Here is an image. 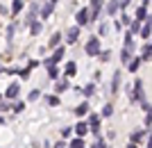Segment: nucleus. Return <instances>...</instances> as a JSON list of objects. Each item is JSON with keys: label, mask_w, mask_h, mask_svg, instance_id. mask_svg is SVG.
Here are the masks:
<instances>
[{"label": "nucleus", "mask_w": 152, "mask_h": 148, "mask_svg": "<svg viewBox=\"0 0 152 148\" xmlns=\"http://www.w3.org/2000/svg\"><path fill=\"white\" fill-rule=\"evenodd\" d=\"M104 5V0H91V7H89V21H95L100 16V9Z\"/></svg>", "instance_id": "7ed1b4c3"}, {"label": "nucleus", "mask_w": 152, "mask_h": 148, "mask_svg": "<svg viewBox=\"0 0 152 148\" xmlns=\"http://www.w3.org/2000/svg\"><path fill=\"white\" fill-rule=\"evenodd\" d=\"M86 125H91V132H93V135H100V116L98 114H89V123H86Z\"/></svg>", "instance_id": "39448f33"}, {"label": "nucleus", "mask_w": 152, "mask_h": 148, "mask_svg": "<svg viewBox=\"0 0 152 148\" xmlns=\"http://www.w3.org/2000/svg\"><path fill=\"white\" fill-rule=\"evenodd\" d=\"M132 52H134V46H123V52H121V62L127 64L132 59Z\"/></svg>", "instance_id": "1a4fd4ad"}, {"label": "nucleus", "mask_w": 152, "mask_h": 148, "mask_svg": "<svg viewBox=\"0 0 152 148\" xmlns=\"http://www.w3.org/2000/svg\"><path fill=\"white\" fill-rule=\"evenodd\" d=\"M27 98H30L32 103H34V100H39V98H41V91H39V89H32V91H30V96H27Z\"/></svg>", "instance_id": "c756f323"}, {"label": "nucleus", "mask_w": 152, "mask_h": 148, "mask_svg": "<svg viewBox=\"0 0 152 148\" xmlns=\"http://www.w3.org/2000/svg\"><path fill=\"white\" fill-rule=\"evenodd\" d=\"M109 55H111L109 50H100V52H98V57H100V62H109Z\"/></svg>", "instance_id": "7c9ffc66"}, {"label": "nucleus", "mask_w": 152, "mask_h": 148, "mask_svg": "<svg viewBox=\"0 0 152 148\" xmlns=\"http://www.w3.org/2000/svg\"><path fill=\"white\" fill-rule=\"evenodd\" d=\"M20 9H23V0H14V2H12V12L18 14Z\"/></svg>", "instance_id": "bb28decb"}, {"label": "nucleus", "mask_w": 152, "mask_h": 148, "mask_svg": "<svg viewBox=\"0 0 152 148\" xmlns=\"http://www.w3.org/2000/svg\"><path fill=\"white\" fill-rule=\"evenodd\" d=\"M145 18H150V16H148V7H143V5H141L139 9H136V21H141V23H143Z\"/></svg>", "instance_id": "dca6fc26"}, {"label": "nucleus", "mask_w": 152, "mask_h": 148, "mask_svg": "<svg viewBox=\"0 0 152 148\" xmlns=\"http://www.w3.org/2000/svg\"><path fill=\"white\" fill-rule=\"evenodd\" d=\"M121 71H116L114 73V77H111V94H118L121 91Z\"/></svg>", "instance_id": "6e6552de"}, {"label": "nucleus", "mask_w": 152, "mask_h": 148, "mask_svg": "<svg viewBox=\"0 0 152 148\" xmlns=\"http://www.w3.org/2000/svg\"><path fill=\"white\" fill-rule=\"evenodd\" d=\"M64 59V48H55V52H52V57H48L45 59V66H50V64H57V62H61Z\"/></svg>", "instance_id": "423d86ee"}, {"label": "nucleus", "mask_w": 152, "mask_h": 148, "mask_svg": "<svg viewBox=\"0 0 152 148\" xmlns=\"http://www.w3.org/2000/svg\"><path fill=\"white\" fill-rule=\"evenodd\" d=\"M116 12H118V2H116V0H109V2H107V14L114 16Z\"/></svg>", "instance_id": "6ab92c4d"}, {"label": "nucleus", "mask_w": 152, "mask_h": 148, "mask_svg": "<svg viewBox=\"0 0 152 148\" xmlns=\"http://www.w3.org/2000/svg\"><path fill=\"white\" fill-rule=\"evenodd\" d=\"M86 132H89V125H86L84 121H80V123L75 125V135H77V137H84Z\"/></svg>", "instance_id": "2eb2a0df"}, {"label": "nucleus", "mask_w": 152, "mask_h": 148, "mask_svg": "<svg viewBox=\"0 0 152 148\" xmlns=\"http://www.w3.org/2000/svg\"><path fill=\"white\" fill-rule=\"evenodd\" d=\"M14 32H16V25H9V27H7V39H9V41H12Z\"/></svg>", "instance_id": "72a5a7b5"}, {"label": "nucleus", "mask_w": 152, "mask_h": 148, "mask_svg": "<svg viewBox=\"0 0 152 148\" xmlns=\"http://www.w3.org/2000/svg\"><path fill=\"white\" fill-rule=\"evenodd\" d=\"M98 52H100V37H91L89 43H86V55L89 57H98Z\"/></svg>", "instance_id": "f257e3e1"}, {"label": "nucleus", "mask_w": 152, "mask_h": 148, "mask_svg": "<svg viewBox=\"0 0 152 148\" xmlns=\"http://www.w3.org/2000/svg\"><path fill=\"white\" fill-rule=\"evenodd\" d=\"M52 9H55V2H50V0H48V5H43V9H39L41 18H48V16L52 14Z\"/></svg>", "instance_id": "ddd939ff"}, {"label": "nucleus", "mask_w": 152, "mask_h": 148, "mask_svg": "<svg viewBox=\"0 0 152 148\" xmlns=\"http://www.w3.org/2000/svg\"><path fill=\"white\" fill-rule=\"evenodd\" d=\"M150 123H152V116H150V112H145V130L150 128Z\"/></svg>", "instance_id": "58836bf2"}, {"label": "nucleus", "mask_w": 152, "mask_h": 148, "mask_svg": "<svg viewBox=\"0 0 152 148\" xmlns=\"http://www.w3.org/2000/svg\"><path fill=\"white\" fill-rule=\"evenodd\" d=\"M77 37H80V25H75V27H70V30H68V34H66V41H68V43H75Z\"/></svg>", "instance_id": "9b49d317"}, {"label": "nucleus", "mask_w": 152, "mask_h": 148, "mask_svg": "<svg viewBox=\"0 0 152 148\" xmlns=\"http://www.w3.org/2000/svg\"><path fill=\"white\" fill-rule=\"evenodd\" d=\"M86 23H89V9L84 7V9H80V12H77V25L82 27V25H86Z\"/></svg>", "instance_id": "9d476101"}, {"label": "nucleus", "mask_w": 152, "mask_h": 148, "mask_svg": "<svg viewBox=\"0 0 152 148\" xmlns=\"http://www.w3.org/2000/svg\"><path fill=\"white\" fill-rule=\"evenodd\" d=\"M129 27H132V32H139V27H141V21H129Z\"/></svg>", "instance_id": "2f4dec72"}, {"label": "nucleus", "mask_w": 152, "mask_h": 148, "mask_svg": "<svg viewBox=\"0 0 152 148\" xmlns=\"http://www.w3.org/2000/svg\"><path fill=\"white\" fill-rule=\"evenodd\" d=\"M18 94H20V84H18V82H12L9 87H7V91H5V98L16 100V98H18Z\"/></svg>", "instance_id": "20e7f679"}, {"label": "nucleus", "mask_w": 152, "mask_h": 148, "mask_svg": "<svg viewBox=\"0 0 152 148\" xmlns=\"http://www.w3.org/2000/svg\"><path fill=\"white\" fill-rule=\"evenodd\" d=\"M150 55H152V46L145 41V46H143V50H141L139 57H141V62H148V59H150Z\"/></svg>", "instance_id": "4468645a"}, {"label": "nucleus", "mask_w": 152, "mask_h": 148, "mask_svg": "<svg viewBox=\"0 0 152 148\" xmlns=\"http://www.w3.org/2000/svg\"><path fill=\"white\" fill-rule=\"evenodd\" d=\"M127 148H139V146H136V144L132 141V144H127Z\"/></svg>", "instance_id": "c03bdc74"}, {"label": "nucleus", "mask_w": 152, "mask_h": 148, "mask_svg": "<svg viewBox=\"0 0 152 148\" xmlns=\"http://www.w3.org/2000/svg\"><path fill=\"white\" fill-rule=\"evenodd\" d=\"M111 114H114V107H111V105H104V107H102V116H104V119H109V116H111Z\"/></svg>", "instance_id": "cd10ccee"}, {"label": "nucleus", "mask_w": 152, "mask_h": 148, "mask_svg": "<svg viewBox=\"0 0 152 148\" xmlns=\"http://www.w3.org/2000/svg\"><path fill=\"white\" fill-rule=\"evenodd\" d=\"M80 91H82L84 96L89 98V96H93V91H95V84H93V82H89V84H86V87H84V89H80Z\"/></svg>", "instance_id": "aec40b11"}, {"label": "nucleus", "mask_w": 152, "mask_h": 148, "mask_svg": "<svg viewBox=\"0 0 152 148\" xmlns=\"http://www.w3.org/2000/svg\"><path fill=\"white\" fill-rule=\"evenodd\" d=\"M48 105H52V107H55V105H59V98H57V96H48Z\"/></svg>", "instance_id": "c9c22d12"}, {"label": "nucleus", "mask_w": 152, "mask_h": 148, "mask_svg": "<svg viewBox=\"0 0 152 148\" xmlns=\"http://www.w3.org/2000/svg\"><path fill=\"white\" fill-rule=\"evenodd\" d=\"M48 77H50V80H57V77H59V68L55 64L48 66Z\"/></svg>", "instance_id": "a211bd4d"}, {"label": "nucleus", "mask_w": 152, "mask_h": 148, "mask_svg": "<svg viewBox=\"0 0 152 148\" xmlns=\"http://www.w3.org/2000/svg\"><path fill=\"white\" fill-rule=\"evenodd\" d=\"M9 110H12V112H16V114H20V112L25 110V103H23V100H14V105L9 107Z\"/></svg>", "instance_id": "f3484780"}, {"label": "nucleus", "mask_w": 152, "mask_h": 148, "mask_svg": "<svg viewBox=\"0 0 152 148\" xmlns=\"http://www.w3.org/2000/svg\"><path fill=\"white\" fill-rule=\"evenodd\" d=\"M145 148H152V146H150V141H148V146H145Z\"/></svg>", "instance_id": "49530a36"}, {"label": "nucleus", "mask_w": 152, "mask_h": 148, "mask_svg": "<svg viewBox=\"0 0 152 148\" xmlns=\"http://www.w3.org/2000/svg\"><path fill=\"white\" fill-rule=\"evenodd\" d=\"M30 32H32V37H34V34H39V32H41V23L32 21V23H30Z\"/></svg>", "instance_id": "393cba45"}, {"label": "nucleus", "mask_w": 152, "mask_h": 148, "mask_svg": "<svg viewBox=\"0 0 152 148\" xmlns=\"http://www.w3.org/2000/svg\"><path fill=\"white\" fill-rule=\"evenodd\" d=\"M7 110H9V105H7V103H0V112H7Z\"/></svg>", "instance_id": "79ce46f5"}, {"label": "nucleus", "mask_w": 152, "mask_h": 148, "mask_svg": "<svg viewBox=\"0 0 152 148\" xmlns=\"http://www.w3.org/2000/svg\"><path fill=\"white\" fill-rule=\"evenodd\" d=\"M107 32H109V25L107 23H100V37H107Z\"/></svg>", "instance_id": "473e14b6"}, {"label": "nucleus", "mask_w": 152, "mask_h": 148, "mask_svg": "<svg viewBox=\"0 0 152 148\" xmlns=\"http://www.w3.org/2000/svg\"><path fill=\"white\" fill-rule=\"evenodd\" d=\"M139 32H141V37H143V41H148V39H150V32H152L150 18H145V21H143V23H141V27H139Z\"/></svg>", "instance_id": "0eeeda50"}, {"label": "nucleus", "mask_w": 152, "mask_h": 148, "mask_svg": "<svg viewBox=\"0 0 152 148\" xmlns=\"http://www.w3.org/2000/svg\"><path fill=\"white\" fill-rule=\"evenodd\" d=\"M70 148H84V141H82V137H75V139L70 141Z\"/></svg>", "instance_id": "c85d7f7f"}, {"label": "nucleus", "mask_w": 152, "mask_h": 148, "mask_svg": "<svg viewBox=\"0 0 152 148\" xmlns=\"http://www.w3.org/2000/svg\"><path fill=\"white\" fill-rule=\"evenodd\" d=\"M55 148H66V144H64V141H59V144H55Z\"/></svg>", "instance_id": "37998d69"}, {"label": "nucleus", "mask_w": 152, "mask_h": 148, "mask_svg": "<svg viewBox=\"0 0 152 148\" xmlns=\"http://www.w3.org/2000/svg\"><path fill=\"white\" fill-rule=\"evenodd\" d=\"M95 137H98V139L93 141V146H91V148H107V141H104L100 135H95Z\"/></svg>", "instance_id": "b1692460"}, {"label": "nucleus", "mask_w": 152, "mask_h": 148, "mask_svg": "<svg viewBox=\"0 0 152 148\" xmlns=\"http://www.w3.org/2000/svg\"><path fill=\"white\" fill-rule=\"evenodd\" d=\"M148 5H150V0H143V7H148Z\"/></svg>", "instance_id": "a18cd8bd"}, {"label": "nucleus", "mask_w": 152, "mask_h": 148, "mask_svg": "<svg viewBox=\"0 0 152 148\" xmlns=\"http://www.w3.org/2000/svg\"><path fill=\"white\" fill-rule=\"evenodd\" d=\"M139 103H141V107H143V112H150V100H143V98H141Z\"/></svg>", "instance_id": "f704fd0d"}, {"label": "nucleus", "mask_w": 152, "mask_h": 148, "mask_svg": "<svg viewBox=\"0 0 152 148\" xmlns=\"http://www.w3.org/2000/svg\"><path fill=\"white\" fill-rule=\"evenodd\" d=\"M59 41H61V34H59V32H55V34L50 37V48H57V46H59Z\"/></svg>", "instance_id": "5701e85b"}, {"label": "nucleus", "mask_w": 152, "mask_h": 148, "mask_svg": "<svg viewBox=\"0 0 152 148\" xmlns=\"http://www.w3.org/2000/svg\"><path fill=\"white\" fill-rule=\"evenodd\" d=\"M129 2H132V0H121V2H118V7H123V9H125V7L129 5Z\"/></svg>", "instance_id": "a19ab883"}, {"label": "nucleus", "mask_w": 152, "mask_h": 148, "mask_svg": "<svg viewBox=\"0 0 152 148\" xmlns=\"http://www.w3.org/2000/svg\"><path fill=\"white\" fill-rule=\"evenodd\" d=\"M129 21H132V18H129L127 14H123V18H121V25H129Z\"/></svg>", "instance_id": "4c0bfd02"}, {"label": "nucleus", "mask_w": 152, "mask_h": 148, "mask_svg": "<svg viewBox=\"0 0 152 148\" xmlns=\"http://www.w3.org/2000/svg\"><path fill=\"white\" fill-rule=\"evenodd\" d=\"M50 2H55V0H50Z\"/></svg>", "instance_id": "de8ad7c7"}, {"label": "nucleus", "mask_w": 152, "mask_h": 148, "mask_svg": "<svg viewBox=\"0 0 152 148\" xmlns=\"http://www.w3.org/2000/svg\"><path fill=\"white\" fill-rule=\"evenodd\" d=\"M75 114H77V116H86V114H89V103H82V105L75 110Z\"/></svg>", "instance_id": "412c9836"}, {"label": "nucleus", "mask_w": 152, "mask_h": 148, "mask_svg": "<svg viewBox=\"0 0 152 148\" xmlns=\"http://www.w3.org/2000/svg\"><path fill=\"white\" fill-rule=\"evenodd\" d=\"M66 89H68V82H59V84H57V91H59V94H61V91H66Z\"/></svg>", "instance_id": "e433bc0d"}, {"label": "nucleus", "mask_w": 152, "mask_h": 148, "mask_svg": "<svg viewBox=\"0 0 152 148\" xmlns=\"http://www.w3.org/2000/svg\"><path fill=\"white\" fill-rule=\"evenodd\" d=\"M145 132H148V130H145ZM145 132H143V130H136V132H132V141H134V144H139L141 139H143V135H145Z\"/></svg>", "instance_id": "a878e982"}, {"label": "nucleus", "mask_w": 152, "mask_h": 148, "mask_svg": "<svg viewBox=\"0 0 152 148\" xmlns=\"http://www.w3.org/2000/svg\"><path fill=\"white\" fill-rule=\"evenodd\" d=\"M70 130H73V128H64V130H61V137H64V139H66V137H70Z\"/></svg>", "instance_id": "ea45409f"}, {"label": "nucleus", "mask_w": 152, "mask_h": 148, "mask_svg": "<svg viewBox=\"0 0 152 148\" xmlns=\"http://www.w3.org/2000/svg\"><path fill=\"white\" fill-rule=\"evenodd\" d=\"M129 98H132L134 103L143 98V80H134V84H132V91H129Z\"/></svg>", "instance_id": "f03ea898"}, {"label": "nucleus", "mask_w": 152, "mask_h": 148, "mask_svg": "<svg viewBox=\"0 0 152 148\" xmlns=\"http://www.w3.org/2000/svg\"><path fill=\"white\" fill-rule=\"evenodd\" d=\"M139 64H141V57H136V59H129V62H127V66H129V71H139Z\"/></svg>", "instance_id": "4be33fe9"}, {"label": "nucleus", "mask_w": 152, "mask_h": 148, "mask_svg": "<svg viewBox=\"0 0 152 148\" xmlns=\"http://www.w3.org/2000/svg\"><path fill=\"white\" fill-rule=\"evenodd\" d=\"M64 75H66V77L77 75V64H75V62H68V64H66V68H64Z\"/></svg>", "instance_id": "f8f14e48"}]
</instances>
